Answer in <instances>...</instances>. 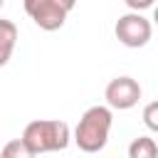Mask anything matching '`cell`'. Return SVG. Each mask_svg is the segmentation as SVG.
<instances>
[{
	"label": "cell",
	"instance_id": "1",
	"mask_svg": "<svg viewBox=\"0 0 158 158\" xmlns=\"http://www.w3.org/2000/svg\"><path fill=\"white\" fill-rule=\"evenodd\" d=\"M111 123H114V114L109 106H89L74 128V143L79 146V151L99 153L109 141Z\"/></svg>",
	"mask_w": 158,
	"mask_h": 158
},
{
	"label": "cell",
	"instance_id": "2",
	"mask_svg": "<svg viewBox=\"0 0 158 158\" xmlns=\"http://www.w3.org/2000/svg\"><path fill=\"white\" fill-rule=\"evenodd\" d=\"M22 141L35 156H40V153L64 151L72 136H69V126L59 118H35L25 126Z\"/></svg>",
	"mask_w": 158,
	"mask_h": 158
},
{
	"label": "cell",
	"instance_id": "3",
	"mask_svg": "<svg viewBox=\"0 0 158 158\" xmlns=\"http://www.w3.org/2000/svg\"><path fill=\"white\" fill-rule=\"evenodd\" d=\"M77 0H25V12L40 30L54 32L64 25L67 15L74 10Z\"/></svg>",
	"mask_w": 158,
	"mask_h": 158
},
{
	"label": "cell",
	"instance_id": "4",
	"mask_svg": "<svg viewBox=\"0 0 158 158\" xmlns=\"http://www.w3.org/2000/svg\"><path fill=\"white\" fill-rule=\"evenodd\" d=\"M116 40L123 44V47H131V49H138L143 44H148L151 35H153V25L151 20H146L141 12H126L116 20Z\"/></svg>",
	"mask_w": 158,
	"mask_h": 158
},
{
	"label": "cell",
	"instance_id": "5",
	"mask_svg": "<svg viewBox=\"0 0 158 158\" xmlns=\"http://www.w3.org/2000/svg\"><path fill=\"white\" fill-rule=\"evenodd\" d=\"M104 99H106L109 109H118V111L133 109L141 99V84L133 77H116L106 84Z\"/></svg>",
	"mask_w": 158,
	"mask_h": 158
},
{
	"label": "cell",
	"instance_id": "6",
	"mask_svg": "<svg viewBox=\"0 0 158 158\" xmlns=\"http://www.w3.org/2000/svg\"><path fill=\"white\" fill-rule=\"evenodd\" d=\"M17 44V27L12 20H2L0 17V67H5L15 52Z\"/></svg>",
	"mask_w": 158,
	"mask_h": 158
},
{
	"label": "cell",
	"instance_id": "7",
	"mask_svg": "<svg viewBox=\"0 0 158 158\" xmlns=\"http://www.w3.org/2000/svg\"><path fill=\"white\" fill-rule=\"evenodd\" d=\"M128 158H158V143L148 136H138L128 146Z\"/></svg>",
	"mask_w": 158,
	"mask_h": 158
},
{
	"label": "cell",
	"instance_id": "8",
	"mask_svg": "<svg viewBox=\"0 0 158 158\" xmlns=\"http://www.w3.org/2000/svg\"><path fill=\"white\" fill-rule=\"evenodd\" d=\"M0 158H35V153L25 146L22 138H12V141H7V143L2 146Z\"/></svg>",
	"mask_w": 158,
	"mask_h": 158
},
{
	"label": "cell",
	"instance_id": "9",
	"mask_svg": "<svg viewBox=\"0 0 158 158\" xmlns=\"http://www.w3.org/2000/svg\"><path fill=\"white\" fill-rule=\"evenodd\" d=\"M143 123H146L148 131L158 133V101L146 104V109H143Z\"/></svg>",
	"mask_w": 158,
	"mask_h": 158
},
{
	"label": "cell",
	"instance_id": "10",
	"mask_svg": "<svg viewBox=\"0 0 158 158\" xmlns=\"http://www.w3.org/2000/svg\"><path fill=\"white\" fill-rule=\"evenodd\" d=\"M133 12H141V10H148L151 5H153V0H123Z\"/></svg>",
	"mask_w": 158,
	"mask_h": 158
},
{
	"label": "cell",
	"instance_id": "11",
	"mask_svg": "<svg viewBox=\"0 0 158 158\" xmlns=\"http://www.w3.org/2000/svg\"><path fill=\"white\" fill-rule=\"evenodd\" d=\"M153 20H156V25H158V7H156V12H153Z\"/></svg>",
	"mask_w": 158,
	"mask_h": 158
},
{
	"label": "cell",
	"instance_id": "12",
	"mask_svg": "<svg viewBox=\"0 0 158 158\" xmlns=\"http://www.w3.org/2000/svg\"><path fill=\"white\" fill-rule=\"evenodd\" d=\"M2 2H5V0H0V7H2Z\"/></svg>",
	"mask_w": 158,
	"mask_h": 158
}]
</instances>
